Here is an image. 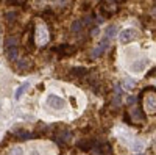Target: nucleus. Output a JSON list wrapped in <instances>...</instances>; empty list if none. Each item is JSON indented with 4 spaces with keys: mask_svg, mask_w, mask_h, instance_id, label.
<instances>
[{
    "mask_svg": "<svg viewBox=\"0 0 156 155\" xmlns=\"http://www.w3.org/2000/svg\"><path fill=\"white\" fill-rule=\"evenodd\" d=\"M47 105L51 108V110H62L66 107V100L59 96H55V94H50L47 97Z\"/></svg>",
    "mask_w": 156,
    "mask_h": 155,
    "instance_id": "obj_1",
    "label": "nucleus"
},
{
    "mask_svg": "<svg viewBox=\"0 0 156 155\" xmlns=\"http://www.w3.org/2000/svg\"><path fill=\"white\" fill-rule=\"evenodd\" d=\"M134 38H136V31L131 30V28H126V30H122V31H120L119 41H120L122 44H128V42H131Z\"/></svg>",
    "mask_w": 156,
    "mask_h": 155,
    "instance_id": "obj_2",
    "label": "nucleus"
},
{
    "mask_svg": "<svg viewBox=\"0 0 156 155\" xmlns=\"http://www.w3.org/2000/svg\"><path fill=\"white\" fill-rule=\"evenodd\" d=\"M148 66V60L147 58H142V60H137L131 64V68H129V71L134 72V74H139V72H144Z\"/></svg>",
    "mask_w": 156,
    "mask_h": 155,
    "instance_id": "obj_3",
    "label": "nucleus"
},
{
    "mask_svg": "<svg viewBox=\"0 0 156 155\" xmlns=\"http://www.w3.org/2000/svg\"><path fill=\"white\" fill-rule=\"evenodd\" d=\"M72 139V133L69 130H59L55 136V141L59 144V146H64V144H67L69 141Z\"/></svg>",
    "mask_w": 156,
    "mask_h": 155,
    "instance_id": "obj_4",
    "label": "nucleus"
},
{
    "mask_svg": "<svg viewBox=\"0 0 156 155\" xmlns=\"http://www.w3.org/2000/svg\"><path fill=\"white\" fill-rule=\"evenodd\" d=\"M6 50V60L8 61H16V58L19 57V49L17 47H8Z\"/></svg>",
    "mask_w": 156,
    "mask_h": 155,
    "instance_id": "obj_5",
    "label": "nucleus"
},
{
    "mask_svg": "<svg viewBox=\"0 0 156 155\" xmlns=\"http://www.w3.org/2000/svg\"><path fill=\"white\" fill-rule=\"evenodd\" d=\"M145 107H147V111L148 113H154V94L153 93H150L148 94V97L145 99Z\"/></svg>",
    "mask_w": 156,
    "mask_h": 155,
    "instance_id": "obj_6",
    "label": "nucleus"
},
{
    "mask_svg": "<svg viewBox=\"0 0 156 155\" xmlns=\"http://www.w3.org/2000/svg\"><path fill=\"white\" fill-rule=\"evenodd\" d=\"M28 86H30V83H28V82H23V83H22V85H20V86H19V88L16 89V94H14V99H16V100H19V99H20V97L23 96V93H25V89H27Z\"/></svg>",
    "mask_w": 156,
    "mask_h": 155,
    "instance_id": "obj_7",
    "label": "nucleus"
},
{
    "mask_svg": "<svg viewBox=\"0 0 156 155\" xmlns=\"http://www.w3.org/2000/svg\"><path fill=\"white\" fill-rule=\"evenodd\" d=\"M95 143L92 139H81L80 143H78V147L83 149V150H90V147H92Z\"/></svg>",
    "mask_w": 156,
    "mask_h": 155,
    "instance_id": "obj_8",
    "label": "nucleus"
},
{
    "mask_svg": "<svg viewBox=\"0 0 156 155\" xmlns=\"http://www.w3.org/2000/svg\"><path fill=\"white\" fill-rule=\"evenodd\" d=\"M28 68H30V61H28L27 58H23V60H20V61L17 63L16 71H17V72H23V71H27Z\"/></svg>",
    "mask_w": 156,
    "mask_h": 155,
    "instance_id": "obj_9",
    "label": "nucleus"
},
{
    "mask_svg": "<svg viewBox=\"0 0 156 155\" xmlns=\"http://www.w3.org/2000/svg\"><path fill=\"white\" fill-rule=\"evenodd\" d=\"M17 42H19V39L16 36H9V38H6L5 39V49H8V47H17Z\"/></svg>",
    "mask_w": 156,
    "mask_h": 155,
    "instance_id": "obj_10",
    "label": "nucleus"
},
{
    "mask_svg": "<svg viewBox=\"0 0 156 155\" xmlns=\"http://www.w3.org/2000/svg\"><path fill=\"white\" fill-rule=\"evenodd\" d=\"M115 35H117V27L115 25H109V27L105 30V38H108V39H112Z\"/></svg>",
    "mask_w": 156,
    "mask_h": 155,
    "instance_id": "obj_11",
    "label": "nucleus"
},
{
    "mask_svg": "<svg viewBox=\"0 0 156 155\" xmlns=\"http://www.w3.org/2000/svg\"><path fill=\"white\" fill-rule=\"evenodd\" d=\"M86 74H87V71L84 68H73V69H70V75L72 77H83Z\"/></svg>",
    "mask_w": 156,
    "mask_h": 155,
    "instance_id": "obj_12",
    "label": "nucleus"
},
{
    "mask_svg": "<svg viewBox=\"0 0 156 155\" xmlns=\"http://www.w3.org/2000/svg\"><path fill=\"white\" fill-rule=\"evenodd\" d=\"M47 38H48V35H47V30L45 28H42V27L37 28V39L39 41L44 44V42H47Z\"/></svg>",
    "mask_w": 156,
    "mask_h": 155,
    "instance_id": "obj_13",
    "label": "nucleus"
},
{
    "mask_svg": "<svg viewBox=\"0 0 156 155\" xmlns=\"http://www.w3.org/2000/svg\"><path fill=\"white\" fill-rule=\"evenodd\" d=\"M131 118H133L136 122L144 121V116H142V111H140L139 108H133V111H131Z\"/></svg>",
    "mask_w": 156,
    "mask_h": 155,
    "instance_id": "obj_14",
    "label": "nucleus"
},
{
    "mask_svg": "<svg viewBox=\"0 0 156 155\" xmlns=\"http://www.w3.org/2000/svg\"><path fill=\"white\" fill-rule=\"evenodd\" d=\"M109 44H111V42H109V39H108V38H103V39L98 42V46H97V47H98L101 52H105V50H108Z\"/></svg>",
    "mask_w": 156,
    "mask_h": 155,
    "instance_id": "obj_15",
    "label": "nucleus"
},
{
    "mask_svg": "<svg viewBox=\"0 0 156 155\" xmlns=\"http://www.w3.org/2000/svg\"><path fill=\"white\" fill-rule=\"evenodd\" d=\"M17 138H20V139H23V141H27V139L33 138V133H30V132H25V130H20V132L17 133Z\"/></svg>",
    "mask_w": 156,
    "mask_h": 155,
    "instance_id": "obj_16",
    "label": "nucleus"
},
{
    "mask_svg": "<svg viewBox=\"0 0 156 155\" xmlns=\"http://www.w3.org/2000/svg\"><path fill=\"white\" fill-rule=\"evenodd\" d=\"M136 86V82L134 80H131V79H125L123 80V88L125 89H133Z\"/></svg>",
    "mask_w": 156,
    "mask_h": 155,
    "instance_id": "obj_17",
    "label": "nucleus"
},
{
    "mask_svg": "<svg viewBox=\"0 0 156 155\" xmlns=\"http://www.w3.org/2000/svg\"><path fill=\"white\" fill-rule=\"evenodd\" d=\"M81 28H83V22H81V20H75V22L72 24V31H73V33H78Z\"/></svg>",
    "mask_w": 156,
    "mask_h": 155,
    "instance_id": "obj_18",
    "label": "nucleus"
},
{
    "mask_svg": "<svg viewBox=\"0 0 156 155\" xmlns=\"http://www.w3.org/2000/svg\"><path fill=\"white\" fill-rule=\"evenodd\" d=\"M9 155H23V150H22V147H12L9 150Z\"/></svg>",
    "mask_w": 156,
    "mask_h": 155,
    "instance_id": "obj_19",
    "label": "nucleus"
},
{
    "mask_svg": "<svg viewBox=\"0 0 156 155\" xmlns=\"http://www.w3.org/2000/svg\"><path fill=\"white\" fill-rule=\"evenodd\" d=\"M103 55V52L98 49V47H95L94 50H92V54H90V57H92V58H98V57H101Z\"/></svg>",
    "mask_w": 156,
    "mask_h": 155,
    "instance_id": "obj_20",
    "label": "nucleus"
},
{
    "mask_svg": "<svg viewBox=\"0 0 156 155\" xmlns=\"http://www.w3.org/2000/svg\"><path fill=\"white\" fill-rule=\"evenodd\" d=\"M16 17H17V14L14 11H11V13H6V20L8 22H12V20H16Z\"/></svg>",
    "mask_w": 156,
    "mask_h": 155,
    "instance_id": "obj_21",
    "label": "nucleus"
},
{
    "mask_svg": "<svg viewBox=\"0 0 156 155\" xmlns=\"http://www.w3.org/2000/svg\"><path fill=\"white\" fill-rule=\"evenodd\" d=\"M67 5V0H55V6L56 8H64Z\"/></svg>",
    "mask_w": 156,
    "mask_h": 155,
    "instance_id": "obj_22",
    "label": "nucleus"
},
{
    "mask_svg": "<svg viewBox=\"0 0 156 155\" xmlns=\"http://www.w3.org/2000/svg\"><path fill=\"white\" fill-rule=\"evenodd\" d=\"M126 103H128V105H134V103H136V97L129 96V97L126 99Z\"/></svg>",
    "mask_w": 156,
    "mask_h": 155,
    "instance_id": "obj_23",
    "label": "nucleus"
},
{
    "mask_svg": "<svg viewBox=\"0 0 156 155\" xmlns=\"http://www.w3.org/2000/svg\"><path fill=\"white\" fill-rule=\"evenodd\" d=\"M98 33H100V30H98L97 27H95V28H92V36H97Z\"/></svg>",
    "mask_w": 156,
    "mask_h": 155,
    "instance_id": "obj_24",
    "label": "nucleus"
},
{
    "mask_svg": "<svg viewBox=\"0 0 156 155\" xmlns=\"http://www.w3.org/2000/svg\"><path fill=\"white\" fill-rule=\"evenodd\" d=\"M30 155H39V152H37V150H31Z\"/></svg>",
    "mask_w": 156,
    "mask_h": 155,
    "instance_id": "obj_25",
    "label": "nucleus"
},
{
    "mask_svg": "<svg viewBox=\"0 0 156 155\" xmlns=\"http://www.w3.org/2000/svg\"><path fill=\"white\" fill-rule=\"evenodd\" d=\"M0 33H2V28H0Z\"/></svg>",
    "mask_w": 156,
    "mask_h": 155,
    "instance_id": "obj_26",
    "label": "nucleus"
}]
</instances>
